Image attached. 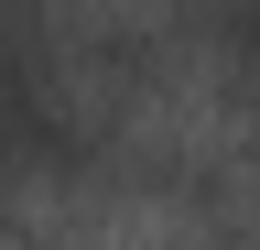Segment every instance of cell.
<instances>
[{
	"label": "cell",
	"mask_w": 260,
	"mask_h": 250,
	"mask_svg": "<svg viewBox=\"0 0 260 250\" xmlns=\"http://www.w3.org/2000/svg\"><path fill=\"white\" fill-rule=\"evenodd\" d=\"M76 163H87V120L65 98L54 22L32 0H0V174H76Z\"/></svg>",
	"instance_id": "1"
}]
</instances>
